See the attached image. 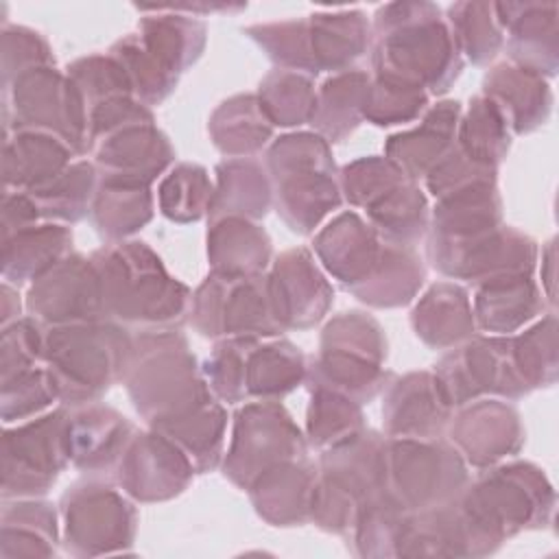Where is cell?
Returning a JSON list of instances; mask_svg holds the SVG:
<instances>
[{
	"label": "cell",
	"mask_w": 559,
	"mask_h": 559,
	"mask_svg": "<svg viewBox=\"0 0 559 559\" xmlns=\"http://www.w3.org/2000/svg\"><path fill=\"white\" fill-rule=\"evenodd\" d=\"M225 424L227 417L223 406L216 402V397H210L186 415L153 426V430L170 439L186 454L192 469L197 474H203L216 467L221 459Z\"/></svg>",
	"instance_id": "f35d334b"
},
{
	"label": "cell",
	"mask_w": 559,
	"mask_h": 559,
	"mask_svg": "<svg viewBox=\"0 0 559 559\" xmlns=\"http://www.w3.org/2000/svg\"><path fill=\"white\" fill-rule=\"evenodd\" d=\"M314 483L317 469L301 456L266 469L251 483L249 491L264 520L286 526L310 518Z\"/></svg>",
	"instance_id": "4dcf8cb0"
},
{
	"label": "cell",
	"mask_w": 559,
	"mask_h": 559,
	"mask_svg": "<svg viewBox=\"0 0 559 559\" xmlns=\"http://www.w3.org/2000/svg\"><path fill=\"white\" fill-rule=\"evenodd\" d=\"M59 400L46 367H33L2 380V419H26Z\"/></svg>",
	"instance_id": "11a10c76"
},
{
	"label": "cell",
	"mask_w": 559,
	"mask_h": 559,
	"mask_svg": "<svg viewBox=\"0 0 559 559\" xmlns=\"http://www.w3.org/2000/svg\"><path fill=\"white\" fill-rule=\"evenodd\" d=\"M214 188L205 168L197 164H179L159 188V210L177 223L199 221L210 214Z\"/></svg>",
	"instance_id": "681fc988"
},
{
	"label": "cell",
	"mask_w": 559,
	"mask_h": 559,
	"mask_svg": "<svg viewBox=\"0 0 559 559\" xmlns=\"http://www.w3.org/2000/svg\"><path fill=\"white\" fill-rule=\"evenodd\" d=\"M247 35L280 66V70L299 72L310 79L319 74L308 46L306 20L255 24L247 28Z\"/></svg>",
	"instance_id": "f907efd6"
},
{
	"label": "cell",
	"mask_w": 559,
	"mask_h": 559,
	"mask_svg": "<svg viewBox=\"0 0 559 559\" xmlns=\"http://www.w3.org/2000/svg\"><path fill=\"white\" fill-rule=\"evenodd\" d=\"M122 382L151 428L214 397L179 330L140 334L131 345Z\"/></svg>",
	"instance_id": "277c9868"
},
{
	"label": "cell",
	"mask_w": 559,
	"mask_h": 559,
	"mask_svg": "<svg viewBox=\"0 0 559 559\" xmlns=\"http://www.w3.org/2000/svg\"><path fill=\"white\" fill-rule=\"evenodd\" d=\"M435 373L415 371L386 389L382 404L389 439H439L452 417Z\"/></svg>",
	"instance_id": "44dd1931"
},
{
	"label": "cell",
	"mask_w": 559,
	"mask_h": 559,
	"mask_svg": "<svg viewBox=\"0 0 559 559\" xmlns=\"http://www.w3.org/2000/svg\"><path fill=\"white\" fill-rule=\"evenodd\" d=\"M498 22L507 33L504 46L520 68L552 76L557 72L559 28L557 2H493Z\"/></svg>",
	"instance_id": "cb8c5ba5"
},
{
	"label": "cell",
	"mask_w": 559,
	"mask_h": 559,
	"mask_svg": "<svg viewBox=\"0 0 559 559\" xmlns=\"http://www.w3.org/2000/svg\"><path fill=\"white\" fill-rule=\"evenodd\" d=\"M386 489V437L360 430L323 450L310 518L325 531L354 528L362 509Z\"/></svg>",
	"instance_id": "8992f818"
},
{
	"label": "cell",
	"mask_w": 559,
	"mask_h": 559,
	"mask_svg": "<svg viewBox=\"0 0 559 559\" xmlns=\"http://www.w3.org/2000/svg\"><path fill=\"white\" fill-rule=\"evenodd\" d=\"M207 255L216 273L260 275L271 260V240L251 221L227 216L212 221Z\"/></svg>",
	"instance_id": "d590c367"
},
{
	"label": "cell",
	"mask_w": 559,
	"mask_h": 559,
	"mask_svg": "<svg viewBox=\"0 0 559 559\" xmlns=\"http://www.w3.org/2000/svg\"><path fill=\"white\" fill-rule=\"evenodd\" d=\"M44 66H55V59L46 39L26 26H4L2 31V79L4 81L2 83H9L15 76Z\"/></svg>",
	"instance_id": "9f6ffc18"
},
{
	"label": "cell",
	"mask_w": 559,
	"mask_h": 559,
	"mask_svg": "<svg viewBox=\"0 0 559 559\" xmlns=\"http://www.w3.org/2000/svg\"><path fill=\"white\" fill-rule=\"evenodd\" d=\"M424 282V264L415 253V247L395 245L386 240L384 255L367 280V284L356 293V297L376 308L404 306L413 299Z\"/></svg>",
	"instance_id": "7bdbcfd3"
},
{
	"label": "cell",
	"mask_w": 559,
	"mask_h": 559,
	"mask_svg": "<svg viewBox=\"0 0 559 559\" xmlns=\"http://www.w3.org/2000/svg\"><path fill=\"white\" fill-rule=\"evenodd\" d=\"M478 542H500L526 526H542L552 515L555 493L546 476L531 463L487 469L456 498Z\"/></svg>",
	"instance_id": "52a82bcc"
},
{
	"label": "cell",
	"mask_w": 559,
	"mask_h": 559,
	"mask_svg": "<svg viewBox=\"0 0 559 559\" xmlns=\"http://www.w3.org/2000/svg\"><path fill=\"white\" fill-rule=\"evenodd\" d=\"M544 308L531 273H502L476 282L474 321L489 334H509Z\"/></svg>",
	"instance_id": "f1b7e54d"
},
{
	"label": "cell",
	"mask_w": 559,
	"mask_h": 559,
	"mask_svg": "<svg viewBox=\"0 0 559 559\" xmlns=\"http://www.w3.org/2000/svg\"><path fill=\"white\" fill-rule=\"evenodd\" d=\"M266 280L273 314L282 330H304L319 323L332 304V286L308 249L282 253Z\"/></svg>",
	"instance_id": "d6986e66"
},
{
	"label": "cell",
	"mask_w": 559,
	"mask_h": 559,
	"mask_svg": "<svg viewBox=\"0 0 559 559\" xmlns=\"http://www.w3.org/2000/svg\"><path fill=\"white\" fill-rule=\"evenodd\" d=\"M133 338L114 321L52 325L44 330V367L66 406L98 402L122 380Z\"/></svg>",
	"instance_id": "3957f363"
},
{
	"label": "cell",
	"mask_w": 559,
	"mask_h": 559,
	"mask_svg": "<svg viewBox=\"0 0 559 559\" xmlns=\"http://www.w3.org/2000/svg\"><path fill=\"white\" fill-rule=\"evenodd\" d=\"M308 46L317 70L347 72L365 57L371 44V28L360 9L314 11L306 17Z\"/></svg>",
	"instance_id": "83f0119b"
},
{
	"label": "cell",
	"mask_w": 559,
	"mask_h": 559,
	"mask_svg": "<svg viewBox=\"0 0 559 559\" xmlns=\"http://www.w3.org/2000/svg\"><path fill=\"white\" fill-rule=\"evenodd\" d=\"M90 260L100 280L107 321L146 334L175 332L188 319V286L170 277L144 242H109Z\"/></svg>",
	"instance_id": "7a4b0ae2"
},
{
	"label": "cell",
	"mask_w": 559,
	"mask_h": 559,
	"mask_svg": "<svg viewBox=\"0 0 559 559\" xmlns=\"http://www.w3.org/2000/svg\"><path fill=\"white\" fill-rule=\"evenodd\" d=\"M456 140V146L469 159L489 168H496L504 159L511 144L504 118L485 96H476L469 103L467 114L459 120Z\"/></svg>",
	"instance_id": "f6af8a7d"
},
{
	"label": "cell",
	"mask_w": 559,
	"mask_h": 559,
	"mask_svg": "<svg viewBox=\"0 0 559 559\" xmlns=\"http://www.w3.org/2000/svg\"><path fill=\"white\" fill-rule=\"evenodd\" d=\"M144 15L138 24V39L144 50L168 72L181 74L190 68L205 48V24L181 15L166 4L135 7Z\"/></svg>",
	"instance_id": "f546056e"
},
{
	"label": "cell",
	"mask_w": 559,
	"mask_h": 559,
	"mask_svg": "<svg viewBox=\"0 0 559 559\" xmlns=\"http://www.w3.org/2000/svg\"><path fill=\"white\" fill-rule=\"evenodd\" d=\"M306 456V441L277 400L245 404L234 421L231 445L225 456V476L242 489L266 469Z\"/></svg>",
	"instance_id": "4fadbf2b"
},
{
	"label": "cell",
	"mask_w": 559,
	"mask_h": 559,
	"mask_svg": "<svg viewBox=\"0 0 559 559\" xmlns=\"http://www.w3.org/2000/svg\"><path fill=\"white\" fill-rule=\"evenodd\" d=\"M4 542H55V511L48 502H17L2 513Z\"/></svg>",
	"instance_id": "6f0895ef"
},
{
	"label": "cell",
	"mask_w": 559,
	"mask_h": 559,
	"mask_svg": "<svg viewBox=\"0 0 559 559\" xmlns=\"http://www.w3.org/2000/svg\"><path fill=\"white\" fill-rule=\"evenodd\" d=\"M461 107L456 100H445L432 107L413 131L389 138L384 151L411 181L426 175L454 148Z\"/></svg>",
	"instance_id": "4316f807"
},
{
	"label": "cell",
	"mask_w": 559,
	"mask_h": 559,
	"mask_svg": "<svg viewBox=\"0 0 559 559\" xmlns=\"http://www.w3.org/2000/svg\"><path fill=\"white\" fill-rule=\"evenodd\" d=\"M369 74L362 70L338 72L317 92L310 124L328 142H341L365 118Z\"/></svg>",
	"instance_id": "74e56055"
},
{
	"label": "cell",
	"mask_w": 559,
	"mask_h": 559,
	"mask_svg": "<svg viewBox=\"0 0 559 559\" xmlns=\"http://www.w3.org/2000/svg\"><path fill=\"white\" fill-rule=\"evenodd\" d=\"M76 153L59 138L37 131L4 133V192H31L55 179Z\"/></svg>",
	"instance_id": "1f68e13d"
},
{
	"label": "cell",
	"mask_w": 559,
	"mask_h": 559,
	"mask_svg": "<svg viewBox=\"0 0 559 559\" xmlns=\"http://www.w3.org/2000/svg\"><path fill=\"white\" fill-rule=\"evenodd\" d=\"M109 55L120 63L124 70L133 96L142 105H157L162 103L175 87L179 76L168 72L162 63H157L140 44L138 35L131 33L122 39H118L111 48Z\"/></svg>",
	"instance_id": "c3c4849f"
},
{
	"label": "cell",
	"mask_w": 559,
	"mask_h": 559,
	"mask_svg": "<svg viewBox=\"0 0 559 559\" xmlns=\"http://www.w3.org/2000/svg\"><path fill=\"white\" fill-rule=\"evenodd\" d=\"M467 487L465 461L441 439L386 437V493L406 511L443 507Z\"/></svg>",
	"instance_id": "8fae6325"
},
{
	"label": "cell",
	"mask_w": 559,
	"mask_h": 559,
	"mask_svg": "<svg viewBox=\"0 0 559 559\" xmlns=\"http://www.w3.org/2000/svg\"><path fill=\"white\" fill-rule=\"evenodd\" d=\"M61 511L66 542L83 546V552H109V546L133 539L135 509L100 480H85L66 491Z\"/></svg>",
	"instance_id": "e0dca14e"
},
{
	"label": "cell",
	"mask_w": 559,
	"mask_h": 559,
	"mask_svg": "<svg viewBox=\"0 0 559 559\" xmlns=\"http://www.w3.org/2000/svg\"><path fill=\"white\" fill-rule=\"evenodd\" d=\"M384 249L386 240L354 212L341 214L314 238V251L323 266L354 295L373 275Z\"/></svg>",
	"instance_id": "7402d4cb"
},
{
	"label": "cell",
	"mask_w": 559,
	"mask_h": 559,
	"mask_svg": "<svg viewBox=\"0 0 559 559\" xmlns=\"http://www.w3.org/2000/svg\"><path fill=\"white\" fill-rule=\"evenodd\" d=\"M428 105L424 90L373 76L367 92L365 118L373 124L389 127L417 118Z\"/></svg>",
	"instance_id": "db71d44e"
},
{
	"label": "cell",
	"mask_w": 559,
	"mask_h": 559,
	"mask_svg": "<svg viewBox=\"0 0 559 559\" xmlns=\"http://www.w3.org/2000/svg\"><path fill=\"white\" fill-rule=\"evenodd\" d=\"M450 417V441L465 463L489 467L520 450L524 430L515 408L498 400H476Z\"/></svg>",
	"instance_id": "ffe728a7"
},
{
	"label": "cell",
	"mask_w": 559,
	"mask_h": 559,
	"mask_svg": "<svg viewBox=\"0 0 559 559\" xmlns=\"http://www.w3.org/2000/svg\"><path fill=\"white\" fill-rule=\"evenodd\" d=\"M114 474L129 496L153 502L181 493L194 469L170 439L151 428V432H133Z\"/></svg>",
	"instance_id": "ac0fdd59"
},
{
	"label": "cell",
	"mask_w": 559,
	"mask_h": 559,
	"mask_svg": "<svg viewBox=\"0 0 559 559\" xmlns=\"http://www.w3.org/2000/svg\"><path fill=\"white\" fill-rule=\"evenodd\" d=\"M26 310L44 325H79L107 321L98 273L92 260L68 253L33 282Z\"/></svg>",
	"instance_id": "2e32d148"
},
{
	"label": "cell",
	"mask_w": 559,
	"mask_h": 559,
	"mask_svg": "<svg viewBox=\"0 0 559 559\" xmlns=\"http://www.w3.org/2000/svg\"><path fill=\"white\" fill-rule=\"evenodd\" d=\"M273 124L264 116L258 96L240 94L225 100L210 120L212 142L227 157H251L271 138Z\"/></svg>",
	"instance_id": "ab89813d"
},
{
	"label": "cell",
	"mask_w": 559,
	"mask_h": 559,
	"mask_svg": "<svg viewBox=\"0 0 559 559\" xmlns=\"http://www.w3.org/2000/svg\"><path fill=\"white\" fill-rule=\"evenodd\" d=\"M408 177L386 157H362L347 164L341 173V190L356 207H369Z\"/></svg>",
	"instance_id": "f5cc1de1"
},
{
	"label": "cell",
	"mask_w": 559,
	"mask_h": 559,
	"mask_svg": "<svg viewBox=\"0 0 559 559\" xmlns=\"http://www.w3.org/2000/svg\"><path fill=\"white\" fill-rule=\"evenodd\" d=\"M96 188V168L90 162H72L55 179L24 194L35 203L39 216L76 223L90 214Z\"/></svg>",
	"instance_id": "b9f144b4"
},
{
	"label": "cell",
	"mask_w": 559,
	"mask_h": 559,
	"mask_svg": "<svg viewBox=\"0 0 559 559\" xmlns=\"http://www.w3.org/2000/svg\"><path fill=\"white\" fill-rule=\"evenodd\" d=\"M448 28L461 57L485 66L504 46V31L493 2H454L448 7Z\"/></svg>",
	"instance_id": "ee69618b"
},
{
	"label": "cell",
	"mask_w": 559,
	"mask_h": 559,
	"mask_svg": "<svg viewBox=\"0 0 559 559\" xmlns=\"http://www.w3.org/2000/svg\"><path fill=\"white\" fill-rule=\"evenodd\" d=\"M90 216L103 238L109 242L124 240L153 216L148 183L100 177Z\"/></svg>",
	"instance_id": "e575fe53"
},
{
	"label": "cell",
	"mask_w": 559,
	"mask_h": 559,
	"mask_svg": "<svg viewBox=\"0 0 559 559\" xmlns=\"http://www.w3.org/2000/svg\"><path fill=\"white\" fill-rule=\"evenodd\" d=\"M70 242L72 234L61 225H31L11 234L2 245L4 280L17 284L39 280L70 253Z\"/></svg>",
	"instance_id": "8d00e7d4"
},
{
	"label": "cell",
	"mask_w": 559,
	"mask_h": 559,
	"mask_svg": "<svg viewBox=\"0 0 559 559\" xmlns=\"http://www.w3.org/2000/svg\"><path fill=\"white\" fill-rule=\"evenodd\" d=\"M271 199V181L264 166L251 157H229L216 166L210 218L234 216L255 221L269 212Z\"/></svg>",
	"instance_id": "836d02e7"
},
{
	"label": "cell",
	"mask_w": 559,
	"mask_h": 559,
	"mask_svg": "<svg viewBox=\"0 0 559 559\" xmlns=\"http://www.w3.org/2000/svg\"><path fill=\"white\" fill-rule=\"evenodd\" d=\"M277 214L297 234H310L341 205L334 162L319 133L280 138L264 159Z\"/></svg>",
	"instance_id": "5b68a950"
},
{
	"label": "cell",
	"mask_w": 559,
	"mask_h": 559,
	"mask_svg": "<svg viewBox=\"0 0 559 559\" xmlns=\"http://www.w3.org/2000/svg\"><path fill=\"white\" fill-rule=\"evenodd\" d=\"M87 151L94 155L100 177L140 183H151L175 155L166 135L155 129L153 120L120 127L94 140Z\"/></svg>",
	"instance_id": "603a6c76"
},
{
	"label": "cell",
	"mask_w": 559,
	"mask_h": 559,
	"mask_svg": "<svg viewBox=\"0 0 559 559\" xmlns=\"http://www.w3.org/2000/svg\"><path fill=\"white\" fill-rule=\"evenodd\" d=\"M306 360L288 341L260 343L240 336L216 343L203 373L214 397L223 402L277 400L306 380Z\"/></svg>",
	"instance_id": "9c48e42d"
},
{
	"label": "cell",
	"mask_w": 559,
	"mask_h": 559,
	"mask_svg": "<svg viewBox=\"0 0 559 559\" xmlns=\"http://www.w3.org/2000/svg\"><path fill=\"white\" fill-rule=\"evenodd\" d=\"M190 317L199 334L210 338H266L284 332L275 321L269 280L260 275H225L212 271L192 295Z\"/></svg>",
	"instance_id": "7c38bea8"
},
{
	"label": "cell",
	"mask_w": 559,
	"mask_h": 559,
	"mask_svg": "<svg viewBox=\"0 0 559 559\" xmlns=\"http://www.w3.org/2000/svg\"><path fill=\"white\" fill-rule=\"evenodd\" d=\"M367 210L369 225L380 238L415 247V242L428 229V203L415 181L406 179L371 203Z\"/></svg>",
	"instance_id": "60d3db41"
},
{
	"label": "cell",
	"mask_w": 559,
	"mask_h": 559,
	"mask_svg": "<svg viewBox=\"0 0 559 559\" xmlns=\"http://www.w3.org/2000/svg\"><path fill=\"white\" fill-rule=\"evenodd\" d=\"M362 413L360 404L328 391V389H310V406H308V441L328 450L336 443L347 441L349 437L362 430Z\"/></svg>",
	"instance_id": "7dc6e473"
},
{
	"label": "cell",
	"mask_w": 559,
	"mask_h": 559,
	"mask_svg": "<svg viewBox=\"0 0 559 559\" xmlns=\"http://www.w3.org/2000/svg\"><path fill=\"white\" fill-rule=\"evenodd\" d=\"M133 426L114 408L87 404L68 415V454L70 461L90 476L116 472L118 461L133 437Z\"/></svg>",
	"instance_id": "d4e9b609"
},
{
	"label": "cell",
	"mask_w": 559,
	"mask_h": 559,
	"mask_svg": "<svg viewBox=\"0 0 559 559\" xmlns=\"http://www.w3.org/2000/svg\"><path fill=\"white\" fill-rule=\"evenodd\" d=\"M555 314L550 312L544 321L511 338L515 365L531 389L548 386L557 373V343H555Z\"/></svg>",
	"instance_id": "816d5d0a"
},
{
	"label": "cell",
	"mask_w": 559,
	"mask_h": 559,
	"mask_svg": "<svg viewBox=\"0 0 559 559\" xmlns=\"http://www.w3.org/2000/svg\"><path fill=\"white\" fill-rule=\"evenodd\" d=\"M415 334L435 349H452L474 336L476 321L467 293L452 284H435L411 314Z\"/></svg>",
	"instance_id": "d6a6232c"
},
{
	"label": "cell",
	"mask_w": 559,
	"mask_h": 559,
	"mask_svg": "<svg viewBox=\"0 0 559 559\" xmlns=\"http://www.w3.org/2000/svg\"><path fill=\"white\" fill-rule=\"evenodd\" d=\"M66 428L68 413L66 408H57L4 432V498H35L48 491L70 461Z\"/></svg>",
	"instance_id": "9a60e30c"
},
{
	"label": "cell",
	"mask_w": 559,
	"mask_h": 559,
	"mask_svg": "<svg viewBox=\"0 0 559 559\" xmlns=\"http://www.w3.org/2000/svg\"><path fill=\"white\" fill-rule=\"evenodd\" d=\"M4 87V133L37 131L63 140L76 155L87 153V114L68 74L44 66Z\"/></svg>",
	"instance_id": "30bf717a"
},
{
	"label": "cell",
	"mask_w": 559,
	"mask_h": 559,
	"mask_svg": "<svg viewBox=\"0 0 559 559\" xmlns=\"http://www.w3.org/2000/svg\"><path fill=\"white\" fill-rule=\"evenodd\" d=\"M317 92L312 79L290 70H273L258 90V103L271 124L295 127L310 122Z\"/></svg>",
	"instance_id": "bcb514c9"
},
{
	"label": "cell",
	"mask_w": 559,
	"mask_h": 559,
	"mask_svg": "<svg viewBox=\"0 0 559 559\" xmlns=\"http://www.w3.org/2000/svg\"><path fill=\"white\" fill-rule=\"evenodd\" d=\"M483 96L496 105L507 127L515 133H531L542 127L552 105L544 76L515 63L491 68L483 81Z\"/></svg>",
	"instance_id": "484cf974"
},
{
	"label": "cell",
	"mask_w": 559,
	"mask_h": 559,
	"mask_svg": "<svg viewBox=\"0 0 559 559\" xmlns=\"http://www.w3.org/2000/svg\"><path fill=\"white\" fill-rule=\"evenodd\" d=\"M435 376L452 408L489 393L515 400L531 391L515 365L513 345L507 336L474 334L435 365Z\"/></svg>",
	"instance_id": "5bb4252c"
},
{
	"label": "cell",
	"mask_w": 559,
	"mask_h": 559,
	"mask_svg": "<svg viewBox=\"0 0 559 559\" xmlns=\"http://www.w3.org/2000/svg\"><path fill=\"white\" fill-rule=\"evenodd\" d=\"M384 358L386 341L378 321L356 310L341 312L325 325L306 382L310 389H328L362 404L386 386Z\"/></svg>",
	"instance_id": "ba28073f"
},
{
	"label": "cell",
	"mask_w": 559,
	"mask_h": 559,
	"mask_svg": "<svg viewBox=\"0 0 559 559\" xmlns=\"http://www.w3.org/2000/svg\"><path fill=\"white\" fill-rule=\"evenodd\" d=\"M373 76L430 94L445 92L461 74L456 50L441 9L432 2H389L373 15Z\"/></svg>",
	"instance_id": "6da1fadb"
}]
</instances>
